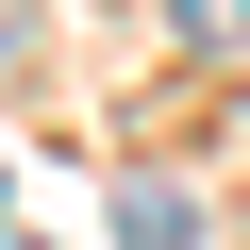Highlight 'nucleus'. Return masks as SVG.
I'll list each match as a JSON object with an SVG mask.
<instances>
[{
    "label": "nucleus",
    "instance_id": "obj_2",
    "mask_svg": "<svg viewBox=\"0 0 250 250\" xmlns=\"http://www.w3.org/2000/svg\"><path fill=\"white\" fill-rule=\"evenodd\" d=\"M167 34L184 50H250V0H167Z\"/></svg>",
    "mask_w": 250,
    "mask_h": 250
},
{
    "label": "nucleus",
    "instance_id": "obj_1",
    "mask_svg": "<svg viewBox=\"0 0 250 250\" xmlns=\"http://www.w3.org/2000/svg\"><path fill=\"white\" fill-rule=\"evenodd\" d=\"M117 250H200V200L184 184H134V200H117Z\"/></svg>",
    "mask_w": 250,
    "mask_h": 250
},
{
    "label": "nucleus",
    "instance_id": "obj_3",
    "mask_svg": "<svg viewBox=\"0 0 250 250\" xmlns=\"http://www.w3.org/2000/svg\"><path fill=\"white\" fill-rule=\"evenodd\" d=\"M17 50H34V0H0V83H17Z\"/></svg>",
    "mask_w": 250,
    "mask_h": 250
}]
</instances>
